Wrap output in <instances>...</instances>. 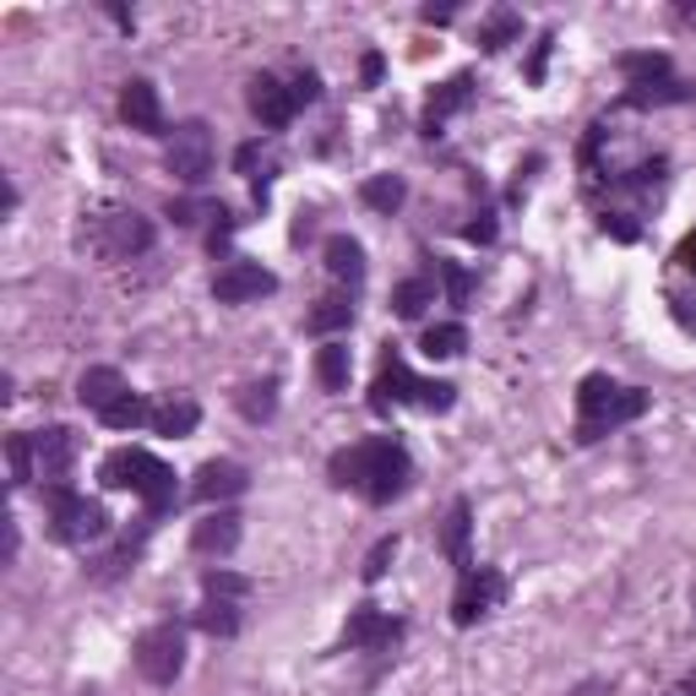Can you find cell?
<instances>
[{"instance_id":"cell-1","label":"cell","mask_w":696,"mask_h":696,"mask_svg":"<svg viewBox=\"0 0 696 696\" xmlns=\"http://www.w3.org/2000/svg\"><path fill=\"white\" fill-rule=\"evenodd\" d=\"M326 474H332V485L360 490L365 501L387 506V501H398V495L409 490L414 463H409V452H403L392 436H376V441H360V447L337 452V457L326 463Z\"/></svg>"},{"instance_id":"cell-2","label":"cell","mask_w":696,"mask_h":696,"mask_svg":"<svg viewBox=\"0 0 696 696\" xmlns=\"http://www.w3.org/2000/svg\"><path fill=\"white\" fill-rule=\"evenodd\" d=\"M99 479H104L109 490H137V495L147 501V512H153V517H158V512H169V506L180 501L169 463H158V457H153V452H142V447H120V452H109V457H104V468H99Z\"/></svg>"},{"instance_id":"cell-3","label":"cell","mask_w":696,"mask_h":696,"mask_svg":"<svg viewBox=\"0 0 696 696\" xmlns=\"http://www.w3.org/2000/svg\"><path fill=\"white\" fill-rule=\"evenodd\" d=\"M50 533L61 544H93L109 533V512L88 495H77L72 485H55L50 490Z\"/></svg>"},{"instance_id":"cell-4","label":"cell","mask_w":696,"mask_h":696,"mask_svg":"<svg viewBox=\"0 0 696 696\" xmlns=\"http://www.w3.org/2000/svg\"><path fill=\"white\" fill-rule=\"evenodd\" d=\"M137 669H142L147 685H175L180 669H185V631L169 626V620L164 626H147L137 636Z\"/></svg>"},{"instance_id":"cell-5","label":"cell","mask_w":696,"mask_h":696,"mask_svg":"<svg viewBox=\"0 0 696 696\" xmlns=\"http://www.w3.org/2000/svg\"><path fill=\"white\" fill-rule=\"evenodd\" d=\"M164 164H169V175L180 185H202L212 175V131H207V120H180L169 131V158Z\"/></svg>"},{"instance_id":"cell-6","label":"cell","mask_w":696,"mask_h":696,"mask_svg":"<svg viewBox=\"0 0 696 696\" xmlns=\"http://www.w3.org/2000/svg\"><path fill=\"white\" fill-rule=\"evenodd\" d=\"M647 414V392H636V387H620L609 403H598L593 414H582V425H577V441L582 447H593V441H604L609 430H620V425H631V420H642Z\"/></svg>"},{"instance_id":"cell-7","label":"cell","mask_w":696,"mask_h":696,"mask_svg":"<svg viewBox=\"0 0 696 696\" xmlns=\"http://www.w3.org/2000/svg\"><path fill=\"white\" fill-rule=\"evenodd\" d=\"M501 593H506V577H501V571H490V566L463 571L457 598H452V620H457V626H474L479 615H490V609L501 604Z\"/></svg>"},{"instance_id":"cell-8","label":"cell","mask_w":696,"mask_h":696,"mask_svg":"<svg viewBox=\"0 0 696 696\" xmlns=\"http://www.w3.org/2000/svg\"><path fill=\"white\" fill-rule=\"evenodd\" d=\"M147 245H153V223H147L142 212L115 207V212L99 218V250H104V256H142Z\"/></svg>"},{"instance_id":"cell-9","label":"cell","mask_w":696,"mask_h":696,"mask_svg":"<svg viewBox=\"0 0 696 696\" xmlns=\"http://www.w3.org/2000/svg\"><path fill=\"white\" fill-rule=\"evenodd\" d=\"M278 288V278L261 267V261H229L218 278H212V299L218 305H245V299H261V294H272Z\"/></svg>"},{"instance_id":"cell-10","label":"cell","mask_w":696,"mask_h":696,"mask_svg":"<svg viewBox=\"0 0 696 696\" xmlns=\"http://www.w3.org/2000/svg\"><path fill=\"white\" fill-rule=\"evenodd\" d=\"M120 120H126L131 131H142V137H169V126H164V104H158V88H153V82H142V77H131V82L120 88Z\"/></svg>"},{"instance_id":"cell-11","label":"cell","mask_w":696,"mask_h":696,"mask_svg":"<svg viewBox=\"0 0 696 696\" xmlns=\"http://www.w3.org/2000/svg\"><path fill=\"white\" fill-rule=\"evenodd\" d=\"M34 452H39V479L55 490V485H66V474H72V463H77V436H72L66 425H44V430L34 436Z\"/></svg>"},{"instance_id":"cell-12","label":"cell","mask_w":696,"mask_h":696,"mask_svg":"<svg viewBox=\"0 0 696 696\" xmlns=\"http://www.w3.org/2000/svg\"><path fill=\"white\" fill-rule=\"evenodd\" d=\"M245 490H250V474H245L240 463H229V457L202 463V468H196V485H191V495H196L202 506H223V501H234V495H245Z\"/></svg>"},{"instance_id":"cell-13","label":"cell","mask_w":696,"mask_h":696,"mask_svg":"<svg viewBox=\"0 0 696 696\" xmlns=\"http://www.w3.org/2000/svg\"><path fill=\"white\" fill-rule=\"evenodd\" d=\"M240 533H245V517L229 512V506H218V512H207V517L191 528V550H196V555H234V550H240Z\"/></svg>"},{"instance_id":"cell-14","label":"cell","mask_w":696,"mask_h":696,"mask_svg":"<svg viewBox=\"0 0 696 696\" xmlns=\"http://www.w3.org/2000/svg\"><path fill=\"white\" fill-rule=\"evenodd\" d=\"M245 99H250V115H256L267 131H283V126L294 120V109H299V104H294V88H283L278 77H256Z\"/></svg>"},{"instance_id":"cell-15","label":"cell","mask_w":696,"mask_h":696,"mask_svg":"<svg viewBox=\"0 0 696 696\" xmlns=\"http://www.w3.org/2000/svg\"><path fill=\"white\" fill-rule=\"evenodd\" d=\"M398 403H420V376H414L398 355H387V360H382V376H376V387H371V409L387 414V409H398Z\"/></svg>"},{"instance_id":"cell-16","label":"cell","mask_w":696,"mask_h":696,"mask_svg":"<svg viewBox=\"0 0 696 696\" xmlns=\"http://www.w3.org/2000/svg\"><path fill=\"white\" fill-rule=\"evenodd\" d=\"M126 392H131V387H126V376H120L115 365H93V371H82V382H77V403L93 409V414L115 409Z\"/></svg>"},{"instance_id":"cell-17","label":"cell","mask_w":696,"mask_h":696,"mask_svg":"<svg viewBox=\"0 0 696 696\" xmlns=\"http://www.w3.org/2000/svg\"><path fill=\"white\" fill-rule=\"evenodd\" d=\"M403 626L398 620H387L382 609H355V620H348V631H343V647H382V642H392Z\"/></svg>"},{"instance_id":"cell-18","label":"cell","mask_w":696,"mask_h":696,"mask_svg":"<svg viewBox=\"0 0 696 696\" xmlns=\"http://www.w3.org/2000/svg\"><path fill=\"white\" fill-rule=\"evenodd\" d=\"M696 99V88L691 82H680V77H658V82H636V88H626V99L620 104H631V109H658V104H691Z\"/></svg>"},{"instance_id":"cell-19","label":"cell","mask_w":696,"mask_h":696,"mask_svg":"<svg viewBox=\"0 0 696 696\" xmlns=\"http://www.w3.org/2000/svg\"><path fill=\"white\" fill-rule=\"evenodd\" d=\"M196 425H202V409H196L191 398H175V392H169V398L153 403V425H147V430H158V436H191Z\"/></svg>"},{"instance_id":"cell-20","label":"cell","mask_w":696,"mask_h":696,"mask_svg":"<svg viewBox=\"0 0 696 696\" xmlns=\"http://www.w3.org/2000/svg\"><path fill=\"white\" fill-rule=\"evenodd\" d=\"M468 533H474V506H468V501H452V512H447V533H441V550H447V560H452V566H463V571H474Z\"/></svg>"},{"instance_id":"cell-21","label":"cell","mask_w":696,"mask_h":696,"mask_svg":"<svg viewBox=\"0 0 696 696\" xmlns=\"http://www.w3.org/2000/svg\"><path fill=\"white\" fill-rule=\"evenodd\" d=\"M468 99H474V77H468V72L452 77V82H441V88L430 93V109H425V137H436V126H441L447 115H457Z\"/></svg>"},{"instance_id":"cell-22","label":"cell","mask_w":696,"mask_h":696,"mask_svg":"<svg viewBox=\"0 0 696 696\" xmlns=\"http://www.w3.org/2000/svg\"><path fill=\"white\" fill-rule=\"evenodd\" d=\"M326 272L343 278V283H360L365 278V245L355 234H332L326 240Z\"/></svg>"},{"instance_id":"cell-23","label":"cell","mask_w":696,"mask_h":696,"mask_svg":"<svg viewBox=\"0 0 696 696\" xmlns=\"http://www.w3.org/2000/svg\"><path fill=\"white\" fill-rule=\"evenodd\" d=\"M348 343H337V337H326L321 348H315V382L326 387V392H343L348 387Z\"/></svg>"},{"instance_id":"cell-24","label":"cell","mask_w":696,"mask_h":696,"mask_svg":"<svg viewBox=\"0 0 696 696\" xmlns=\"http://www.w3.org/2000/svg\"><path fill=\"white\" fill-rule=\"evenodd\" d=\"M517 34H523V17H517L512 7H501V12H490V17H485V28H479V50H485V55H495V50H506Z\"/></svg>"},{"instance_id":"cell-25","label":"cell","mask_w":696,"mask_h":696,"mask_svg":"<svg viewBox=\"0 0 696 696\" xmlns=\"http://www.w3.org/2000/svg\"><path fill=\"white\" fill-rule=\"evenodd\" d=\"M620 72L631 77V88H636V82H658V77H674L663 50H626V55H620Z\"/></svg>"},{"instance_id":"cell-26","label":"cell","mask_w":696,"mask_h":696,"mask_svg":"<svg viewBox=\"0 0 696 696\" xmlns=\"http://www.w3.org/2000/svg\"><path fill=\"white\" fill-rule=\"evenodd\" d=\"M360 196H365V207H376V212H398L403 196H409V185H403V175H371V180L360 185Z\"/></svg>"},{"instance_id":"cell-27","label":"cell","mask_w":696,"mask_h":696,"mask_svg":"<svg viewBox=\"0 0 696 696\" xmlns=\"http://www.w3.org/2000/svg\"><path fill=\"white\" fill-rule=\"evenodd\" d=\"M425 305H436V283H430V278H403V283L392 288V310H398L403 321L425 315Z\"/></svg>"},{"instance_id":"cell-28","label":"cell","mask_w":696,"mask_h":696,"mask_svg":"<svg viewBox=\"0 0 696 696\" xmlns=\"http://www.w3.org/2000/svg\"><path fill=\"white\" fill-rule=\"evenodd\" d=\"M196 626H202L207 636H234V631H240V598H207V604L196 609Z\"/></svg>"},{"instance_id":"cell-29","label":"cell","mask_w":696,"mask_h":696,"mask_svg":"<svg viewBox=\"0 0 696 696\" xmlns=\"http://www.w3.org/2000/svg\"><path fill=\"white\" fill-rule=\"evenodd\" d=\"M99 420H104L109 430H142V425H153V403L137 398V392H126V398H120L115 409H104Z\"/></svg>"},{"instance_id":"cell-30","label":"cell","mask_w":696,"mask_h":696,"mask_svg":"<svg viewBox=\"0 0 696 696\" xmlns=\"http://www.w3.org/2000/svg\"><path fill=\"white\" fill-rule=\"evenodd\" d=\"M420 348H425L430 360H452V355H463V348H468V332H463L457 321H441V326H430V332H425V343H420Z\"/></svg>"},{"instance_id":"cell-31","label":"cell","mask_w":696,"mask_h":696,"mask_svg":"<svg viewBox=\"0 0 696 696\" xmlns=\"http://www.w3.org/2000/svg\"><path fill=\"white\" fill-rule=\"evenodd\" d=\"M7 457H12V485H34L39 479V452H34V436H7Z\"/></svg>"},{"instance_id":"cell-32","label":"cell","mask_w":696,"mask_h":696,"mask_svg":"<svg viewBox=\"0 0 696 696\" xmlns=\"http://www.w3.org/2000/svg\"><path fill=\"white\" fill-rule=\"evenodd\" d=\"M348 321H355V305H348V299H321V305L305 315V326H310L315 337H326V332H343Z\"/></svg>"},{"instance_id":"cell-33","label":"cell","mask_w":696,"mask_h":696,"mask_svg":"<svg viewBox=\"0 0 696 696\" xmlns=\"http://www.w3.org/2000/svg\"><path fill=\"white\" fill-rule=\"evenodd\" d=\"M234 403H240V414H245L250 425H261V420L278 414V387H272V382H256V387H245Z\"/></svg>"},{"instance_id":"cell-34","label":"cell","mask_w":696,"mask_h":696,"mask_svg":"<svg viewBox=\"0 0 696 696\" xmlns=\"http://www.w3.org/2000/svg\"><path fill=\"white\" fill-rule=\"evenodd\" d=\"M202 588H207V598H245V593H250V577H240V571H223V566H212V571L202 577Z\"/></svg>"},{"instance_id":"cell-35","label":"cell","mask_w":696,"mask_h":696,"mask_svg":"<svg viewBox=\"0 0 696 696\" xmlns=\"http://www.w3.org/2000/svg\"><path fill=\"white\" fill-rule=\"evenodd\" d=\"M137 566V544H120V550H109L99 566H93V582H115V577H126Z\"/></svg>"},{"instance_id":"cell-36","label":"cell","mask_w":696,"mask_h":696,"mask_svg":"<svg viewBox=\"0 0 696 696\" xmlns=\"http://www.w3.org/2000/svg\"><path fill=\"white\" fill-rule=\"evenodd\" d=\"M392 560H398V533H387V539H376V550L365 555V582H382Z\"/></svg>"},{"instance_id":"cell-37","label":"cell","mask_w":696,"mask_h":696,"mask_svg":"<svg viewBox=\"0 0 696 696\" xmlns=\"http://www.w3.org/2000/svg\"><path fill=\"white\" fill-rule=\"evenodd\" d=\"M436 272H441V283H447V299H452V305H468V288H474V278H468L457 261H436Z\"/></svg>"},{"instance_id":"cell-38","label":"cell","mask_w":696,"mask_h":696,"mask_svg":"<svg viewBox=\"0 0 696 696\" xmlns=\"http://www.w3.org/2000/svg\"><path fill=\"white\" fill-rule=\"evenodd\" d=\"M452 403H457V387H452V382H420V409L447 414Z\"/></svg>"},{"instance_id":"cell-39","label":"cell","mask_w":696,"mask_h":696,"mask_svg":"<svg viewBox=\"0 0 696 696\" xmlns=\"http://www.w3.org/2000/svg\"><path fill=\"white\" fill-rule=\"evenodd\" d=\"M550 34H539V44H533V55H528V82H544V61H550Z\"/></svg>"},{"instance_id":"cell-40","label":"cell","mask_w":696,"mask_h":696,"mask_svg":"<svg viewBox=\"0 0 696 696\" xmlns=\"http://www.w3.org/2000/svg\"><path fill=\"white\" fill-rule=\"evenodd\" d=\"M321 99V77L315 72H299L294 77V104H315Z\"/></svg>"},{"instance_id":"cell-41","label":"cell","mask_w":696,"mask_h":696,"mask_svg":"<svg viewBox=\"0 0 696 696\" xmlns=\"http://www.w3.org/2000/svg\"><path fill=\"white\" fill-rule=\"evenodd\" d=\"M604 234H615L620 245H631V240H636V223H631L626 212H604Z\"/></svg>"},{"instance_id":"cell-42","label":"cell","mask_w":696,"mask_h":696,"mask_svg":"<svg viewBox=\"0 0 696 696\" xmlns=\"http://www.w3.org/2000/svg\"><path fill=\"white\" fill-rule=\"evenodd\" d=\"M463 234H468L474 245H490V240H495V212H479V218H474Z\"/></svg>"},{"instance_id":"cell-43","label":"cell","mask_w":696,"mask_h":696,"mask_svg":"<svg viewBox=\"0 0 696 696\" xmlns=\"http://www.w3.org/2000/svg\"><path fill=\"white\" fill-rule=\"evenodd\" d=\"M229 234H234V218H229V212L218 207V223H212V234H207V245H212V250H223V245H229Z\"/></svg>"},{"instance_id":"cell-44","label":"cell","mask_w":696,"mask_h":696,"mask_svg":"<svg viewBox=\"0 0 696 696\" xmlns=\"http://www.w3.org/2000/svg\"><path fill=\"white\" fill-rule=\"evenodd\" d=\"M256 158H261V142H245V147L234 153V169H240V175H250V169H256Z\"/></svg>"},{"instance_id":"cell-45","label":"cell","mask_w":696,"mask_h":696,"mask_svg":"<svg viewBox=\"0 0 696 696\" xmlns=\"http://www.w3.org/2000/svg\"><path fill=\"white\" fill-rule=\"evenodd\" d=\"M360 77H365V82H371V88H376V82H382V55H376V50H371V55H365V61H360Z\"/></svg>"},{"instance_id":"cell-46","label":"cell","mask_w":696,"mask_h":696,"mask_svg":"<svg viewBox=\"0 0 696 696\" xmlns=\"http://www.w3.org/2000/svg\"><path fill=\"white\" fill-rule=\"evenodd\" d=\"M674 261H680V267H691V272H696V234H691V240H685V245H680V250H674Z\"/></svg>"},{"instance_id":"cell-47","label":"cell","mask_w":696,"mask_h":696,"mask_svg":"<svg viewBox=\"0 0 696 696\" xmlns=\"http://www.w3.org/2000/svg\"><path fill=\"white\" fill-rule=\"evenodd\" d=\"M425 23H452V7H425Z\"/></svg>"},{"instance_id":"cell-48","label":"cell","mask_w":696,"mask_h":696,"mask_svg":"<svg viewBox=\"0 0 696 696\" xmlns=\"http://www.w3.org/2000/svg\"><path fill=\"white\" fill-rule=\"evenodd\" d=\"M669 696H696V674H691V680H680V685H674Z\"/></svg>"}]
</instances>
